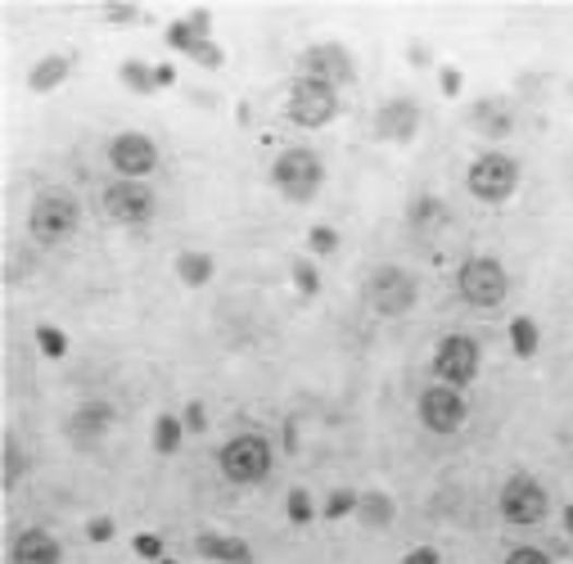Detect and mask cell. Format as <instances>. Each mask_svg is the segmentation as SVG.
Listing matches in <instances>:
<instances>
[{
	"label": "cell",
	"instance_id": "obj_32",
	"mask_svg": "<svg viewBox=\"0 0 573 564\" xmlns=\"http://www.w3.org/2000/svg\"><path fill=\"white\" fill-rule=\"evenodd\" d=\"M289 524H312V496H308V488H289Z\"/></svg>",
	"mask_w": 573,
	"mask_h": 564
},
{
	"label": "cell",
	"instance_id": "obj_19",
	"mask_svg": "<svg viewBox=\"0 0 573 564\" xmlns=\"http://www.w3.org/2000/svg\"><path fill=\"white\" fill-rule=\"evenodd\" d=\"M194 551L217 560V564H253V547L244 538H230V533H199Z\"/></svg>",
	"mask_w": 573,
	"mask_h": 564
},
{
	"label": "cell",
	"instance_id": "obj_15",
	"mask_svg": "<svg viewBox=\"0 0 573 564\" xmlns=\"http://www.w3.org/2000/svg\"><path fill=\"white\" fill-rule=\"evenodd\" d=\"M109 424H114V407L109 403H86V407H77L73 416H69V443L73 447H95L99 439L109 434Z\"/></svg>",
	"mask_w": 573,
	"mask_h": 564
},
{
	"label": "cell",
	"instance_id": "obj_29",
	"mask_svg": "<svg viewBox=\"0 0 573 564\" xmlns=\"http://www.w3.org/2000/svg\"><path fill=\"white\" fill-rule=\"evenodd\" d=\"M357 496L361 492H353V488H339V492H330V502H325V519H344V515H353L357 511Z\"/></svg>",
	"mask_w": 573,
	"mask_h": 564
},
{
	"label": "cell",
	"instance_id": "obj_7",
	"mask_svg": "<svg viewBox=\"0 0 573 564\" xmlns=\"http://www.w3.org/2000/svg\"><path fill=\"white\" fill-rule=\"evenodd\" d=\"M416 298H420V285L402 267H375L366 280V303L380 316H407L416 308Z\"/></svg>",
	"mask_w": 573,
	"mask_h": 564
},
{
	"label": "cell",
	"instance_id": "obj_40",
	"mask_svg": "<svg viewBox=\"0 0 573 564\" xmlns=\"http://www.w3.org/2000/svg\"><path fill=\"white\" fill-rule=\"evenodd\" d=\"M438 82H443V95H461V73L456 69H443V77H438Z\"/></svg>",
	"mask_w": 573,
	"mask_h": 564
},
{
	"label": "cell",
	"instance_id": "obj_42",
	"mask_svg": "<svg viewBox=\"0 0 573 564\" xmlns=\"http://www.w3.org/2000/svg\"><path fill=\"white\" fill-rule=\"evenodd\" d=\"M564 524H569V533H573V506H569V511H564Z\"/></svg>",
	"mask_w": 573,
	"mask_h": 564
},
{
	"label": "cell",
	"instance_id": "obj_20",
	"mask_svg": "<svg viewBox=\"0 0 573 564\" xmlns=\"http://www.w3.org/2000/svg\"><path fill=\"white\" fill-rule=\"evenodd\" d=\"M393 515H397V506H393L389 492H361V496H357V519H361L366 528H389Z\"/></svg>",
	"mask_w": 573,
	"mask_h": 564
},
{
	"label": "cell",
	"instance_id": "obj_27",
	"mask_svg": "<svg viewBox=\"0 0 573 564\" xmlns=\"http://www.w3.org/2000/svg\"><path fill=\"white\" fill-rule=\"evenodd\" d=\"M511 348H515L520 361H528L537 352V325H533V316H515L511 321Z\"/></svg>",
	"mask_w": 573,
	"mask_h": 564
},
{
	"label": "cell",
	"instance_id": "obj_22",
	"mask_svg": "<svg viewBox=\"0 0 573 564\" xmlns=\"http://www.w3.org/2000/svg\"><path fill=\"white\" fill-rule=\"evenodd\" d=\"M213 257L208 253H199V249H186V253H177V276L190 285V289H199V285H208L213 280Z\"/></svg>",
	"mask_w": 573,
	"mask_h": 564
},
{
	"label": "cell",
	"instance_id": "obj_28",
	"mask_svg": "<svg viewBox=\"0 0 573 564\" xmlns=\"http://www.w3.org/2000/svg\"><path fill=\"white\" fill-rule=\"evenodd\" d=\"M289 276H294V289H298L302 298H317V293H321V272L312 267L308 257H298L294 267H289Z\"/></svg>",
	"mask_w": 573,
	"mask_h": 564
},
{
	"label": "cell",
	"instance_id": "obj_38",
	"mask_svg": "<svg viewBox=\"0 0 573 564\" xmlns=\"http://www.w3.org/2000/svg\"><path fill=\"white\" fill-rule=\"evenodd\" d=\"M402 564H438V551L433 547H416V551H407V560Z\"/></svg>",
	"mask_w": 573,
	"mask_h": 564
},
{
	"label": "cell",
	"instance_id": "obj_8",
	"mask_svg": "<svg viewBox=\"0 0 573 564\" xmlns=\"http://www.w3.org/2000/svg\"><path fill=\"white\" fill-rule=\"evenodd\" d=\"M334 113H339V91H334V86L312 82V77H298V82L289 86V118H294L298 127H308V131L330 127Z\"/></svg>",
	"mask_w": 573,
	"mask_h": 564
},
{
	"label": "cell",
	"instance_id": "obj_2",
	"mask_svg": "<svg viewBox=\"0 0 573 564\" xmlns=\"http://www.w3.org/2000/svg\"><path fill=\"white\" fill-rule=\"evenodd\" d=\"M456 293L465 298L469 308L492 312V308L505 303V293H511V276H505V267L497 257H469V262H461V272H456Z\"/></svg>",
	"mask_w": 573,
	"mask_h": 564
},
{
	"label": "cell",
	"instance_id": "obj_18",
	"mask_svg": "<svg viewBox=\"0 0 573 564\" xmlns=\"http://www.w3.org/2000/svg\"><path fill=\"white\" fill-rule=\"evenodd\" d=\"M10 564H59V542L46 533V528H27V533L14 538Z\"/></svg>",
	"mask_w": 573,
	"mask_h": 564
},
{
	"label": "cell",
	"instance_id": "obj_31",
	"mask_svg": "<svg viewBox=\"0 0 573 564\" xmlns=\"http://www.w3.org/2000/svg\"><path fill=\"white\" fill-rule=\"evenodd\" d=\"M308 244H312L317 257H325V253L339 249V230H334V226H312L308 230Z\"/></svg>",
	"mask_w": 573,
	"mask_h": 564
},
{
	"label": "cell",
	"instance_id": "obj_39",
	"mask_svg": "<svg viewBox=\"0 0 573 564\" xmlns=\"http://www.w3.org/2000/svg\"><path fill=\"white\" fill-rule=\"evenodd\" d=\"M105 14H109L114 23H127V19H136L141 10H136V5H105Z\"/></svg>",
	"mask_w": 573,
	"mask_h": 564
},
{
	"label": "cell",
	"instance_id": "obj_6",
	"mask_svg": "<svg viewBox=\"0 0 573 564\" xmlns=\"http://www.w3.org/2000/svg\"><path fill=\"white\" fill-rule=\"evenodd\" d=\"M272 181L289 204H308L325 181V168H321V158L312 149H285L276 158V168H272Z\"/></svg>",
	"mask_w": 573,
	"mask_h": 564
},
{
	"label": "cell",
	"instance_id": "obj_24",
	"mask_svg": "<svg viewBox=\"0 0 573 564\" xmlns=\"http://www.w3.org/2000/svg\"><path fill=\"white\" fill-rule=\"evenodd\" d=\"M118 77H122L127 91H136V95H154L158 91V69H150V63H141V59H127L118 69Z\"/></svg>",
	"mask_w": 573,
	"mask_h": 564
},
{
	"label": "cell",
	"instance_id": "obj_14",
	"mask_svg": "<svg viewBox=\"0 0 573 564\" xmlns=\"http://www.w3.org/2000/svg\"><path fill=\"white\" fill-rule=\"evenodd\" d=\"M416 127H420V105L411 95H393L389 105H380V113H375V136L393 141V145L416 141Z\"/></svg>",
	"mask_w": 573,
	"mask_h": 564
},
{
	"label": "cell",
	"instance_id": "obj_34",
	"mask_svg": "<svg viewBox=\"0 0 573 564\" xmlns=\"http://www.w3.org/2000/svg\"><path fill=\"white\" fill-rule=\"evenodd\" d=\"M181 420H186V429H190V434H204V429H208V411H204V403H190Z\"/></svg>",
	"mask_w": 573,
	"mask_h": 564
},
{
	"label": "cell",
	"instance_id": "obj_25",
	"mask_svg": "<svg viewBox=\"0 0 573 564\" xmlns=\"http://www.w3.org/2000/svg\"><path fill=\"white\" fill-rule=\"evenodd\" d=\"M181 434H186V420L181 416H158L154 420V452L158 456H172L181 447Z\"/></svg>",
	"mask_w": 573,
	"mask_h": 564
},
{
	"label": "cell",
	"instance_id": "obj_23",
	"mask_svg": "<svg viewBox=\"0 0 573 564\" xmlns=\"http://www.w3.org/2000/svg\"><path fill=\"white\" fill-rule=\"evenodd\" d=\"M0 456H5V475H0V483H5V492H14L19 479L27 475V452H23V443H19L14 429L5 434V443H0Z\"/></svg>",
	"mask_w": 573,
	"mask_h": 564
},
{
	"label": "cell",
	"instance_id": "obj_13",
	"mask_svg": "<svg viewBox=\"0 0 573 564\" xmlns=\"http://www.w3.org/2000/svg\"><path fill=\"white\" fill-rule=\"evenodd\" d=\"M105 213L122 226H150L154 217V190L145 181H114L105 190Z\"/></svg>",
	"mask_w": 573,
	"mask_h": 564
},
{
	"label": "cell",
	"instance_id": "obj_9",
	"mask_svg": "<svg viewBox=\"0 0 573 564\" xmlns=\"http://www.w3.org/2000/svg\"><path fill=\"white\" fill-rule=\"evenodd\" d=\"M433 375L443 380L447 388H465L469 380L479 375V344L469 339V335H447V339H438Z\"/></svg>",
	"mask_w": 573,
	"mask_h": 564
},
{
	"label": "cell",
	"instance_id": "obj_4",
	"mask_svg": "<svg viewBox=\"0 0 573 564\" xmlns=\"http://www.w3.org/2000/svg\"><path fill=\"white\" fill-rule=\"evenodd\" d=\"M469 194L479 199V204H505L515 190H520V163L501 149H488L469 163Z\"/></svg>",
	"mask_w": 573,
	"mask_h": 564
},
{
	"label": "cell",
	"instance_id": "obj_37",
	"mask_svg": "<svg viewBox=\"0 0 573 564\" xmlns=\"http://www.w3.org/2000/svg\"><path fill=\"white\" fill-rule=\"evenodd\" d=\"M86 538H91V542H109V538H114V519H91V524H86Z\"/></svg>",
	"mask_w": 573,
	"mask_h": 564
},
{
	"label": "cell",
	"instance_id": "obj_10",
	"mask_svg": "<svg viewBox=\"0 0 573 564\" xmlns=\"http://www.w3.org/2000/svg\"><path fill=\"white\" fill-rule=\"evenodd\" d=\"M109 163H114L118 181H145L158 168V145L150 136H141V131H122L109 145Z\"/></svg>",
	"mask_w": 573,
	"mask_h": 564
},
{
	"label": "cell",
	"instance_id": "obj_36",
	"mask_svg": "<svg viewBox=\"0 0 573 564\" xmlns=\"http://www.w3.org/2000/svg\"><path fill=\"white\" fill-rule=\"evenodd\" d=\"M131 547H136V555H145V560H163V542H158L154 533H141Z\"/></svg>",
	"mask_w": 573,
	"mask_h": 564
},
{
	"label": "cell",
	"instance_id": "obj_41",
	"mask_svg": "<svg viewBox=\"0 0 573 564\" xmlns=\"http://www.w3.org/2000/svg\"><path fill=\"white\" fill-rule=\"evenodd\" d=\"M172 82H177V69H172V63H158V91L172 86Z\"/></svg>",
	"mask_w": 573,
	"mask_h": 564
},
{
	"label": "cell",
	"instance_id": "obj_1",
	"mask_svg": "<svg viewBox=\"0 0 573 564\" xmlns=\"http://www.w3.org/2000/svg\"><path fill=\"white\" fill-rule=\"evenodd\" d=\"M27 226H32V236H37L41 244H59V240H69L73 230L82 226V199L73 190H41L37 199H32V213H27Z\"/></svg>",
	"mask_w": 573,
	"mask_h": 564
},
{
	"label": "cell",
	"instance_id": "obj_5",
	"mask_svg": "<svg viewBox=\"0 0 573 564\" xmlns=\"http://www.w3.org/2000/svg\"><path fill=\"white\" fill-rule=\"evenodd\" d=\"M497 511L505 524H515V528H533V524H542L551 515V496L547 488L537 483L533 475H511L501 483V496H497Z\"/></svg>",
	"mask_w": 573,
	"mask_h": 564
},
{
	"label": "cell",
	"instance_id": "obj_16",
	"mask_svg": "<svg viewBox=\"0 0 573 564\" xmlns=\"http://www.w3.org/2000/svg\"><path fill=\"white\" fill-rule=\"evenodd\" d=\"M204 41H213V14H208V10H194L190 19H181V23L167 27V46L181 50V55H190V59H194V50L204 46Z\"/></svg>",
	"mask_w": 573,
	"mask_h": 564
},
{
	"label": "cell",
	"instance_id": "obj_11",
	"mask_svg": "<svg viewBox=\"0 0 573 564\" xmlns=\"http://www.w3.org/2000/svg\"><path fill=\"white\" fill-rule=\"evenodd\" d=\"M302 77L325 82V86H344V82H353V77H357L353 50H348V46H339V41L308 46V50H302Z\"/></svg>",
	"mask_w": 573,
	"mask_h": 564
},
{
	"label": "cell",
	"instance_id": "obj_30",
	"mask_svg": "<svg viewBox=\"0 0 573 564\" xmlns=\"http://www.w3.org/2000/svg\"><path fill=\"white\" fill-rule=\"evenodd\" d=\"M41 344V352L46 357H63L69 352V335H63V329H55V325H37V335H32Z\"/></svg>",
	"mask_w": 573,
	"mask_h": 564
},
{
	"label": "cell",
	"instance_id": "obj_12",
	"mask_svg": "<svg viewBox=\"0 0 573 564\" xmlns=\"http://www.w3.org/2000/svg\"><path fill=\"white\" fill-rule=\"evenodd\" d=\"M465 416H469V407H465L461 388L433 384L420 393V420H425V429H433V434H456L465 424Z\"/></svg>",
	"mask_w": 573,
	"mask_h": 564
},
{
	"label": "cell",
	"instance_id": "obj_35",
	"mask_svg": "<svg viewBox=\"0 0 573 564\" xmlns=\"http://www.w3.org/2000/svg\"><path fill=\"white\" fill-rule=\"evenodd\" d=\"M194 59H199V63H208V69H222V63H226V55H222L217 41H204V46L194 50Z\"/></svg>",
	"mask_w": 573,
	"mask_h": 564
},
{
	"label": "cell",
	"instance_id": "obj_43",
	"mask_svg": "<svg viewBox=\"0 0 573 564\" xmlns=\"http://www.w3.org/2000/svg\"><path fill=\"white\" fill-rule=\"evenodd\" d=\"M158 564H177V560H158Z\"/></svg>",
	"mask_w": 573,
	"mask_h": 564
},
{
	"label": "cell",
	"instance_id": "obj_3",
	"mask_svg": "<svg viewBox=\"0 0 573 564\" xmlns=\"http://www.w3.org/2000/svg\"><path fill=\"white\" fill-rule=\"evenodd\" d=\"M217 466L230 483H262L266 475H272V443H266L262 434H235L222 452H217Z\"/></svg>",
	"mask_w": 573,
	"mask_h": 564
},
{
	"label": "cell",
	"instance_id": "obj_17",
	"mask_svg": "<svg viewBox=\"0 0 573 564\" xmlns=\"http://www.w3.org/2000/svg\"><path fill=\"white\" fill-rule=\"evenodd\" d=\"M469 122H475V131H484V136L501 141L515 131V109H511V99H479V105L469 109Z\"/></svg>",
	"mask_w": 573,
	"mask_h": 564
},
{
	"label": "cell",
	"instance_id": "obj_26",
	"mask_svg": "<svg viewBox=\"0 0 573 564\" xmlns=\"http://www.w3.org/2000/svg\"><path fill=\"white\" fill-rule=\"evenodd\" d=\"M443 217H447V208H443V199H433V194H420L416 204H411V213H407L411 230H425V236H429V230L443 221Z\"/></svg>",
	"mask_w": 573,
	"mask_h": 564
},
{
	"label": "cell",
	"instance_id": "obj_33",
	"mask_svg": "<svg viewBox=\"0 0 573 564\" xmlns=\"http://www.w3.org/2000/svg\"><path fill=\"white\" fill-rule=\"evenodd\" d=\"M501 564H556V560L547 551H537V547H515Z\"/></svg>",
	"mask_w": 573,
	"mask_h": 564
},
{
	"label": "cell",
	"instance_id": "obj_21",
	"mask_svg": "<svg viewBox=\"0 0 573 564\" xmlns=\"http://www.w3.org/2000/svg\"><path fill=\"white\" fill-rule=\"evenodd\" d=\"M69 69H73V63H69V55H46V59L37 63V69L27 73V91H37V95L55 91L63 77H69Z\"/></svg>",
	"mask_w": 573,
	"mask_h": 564
}]
</instances>
